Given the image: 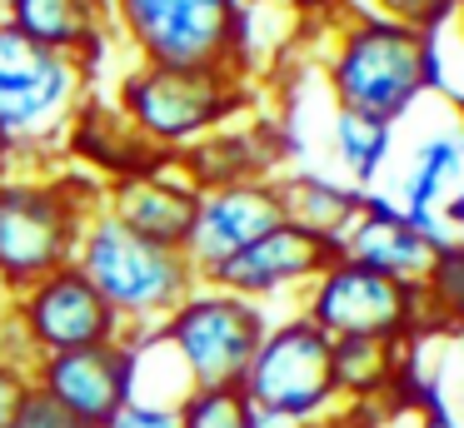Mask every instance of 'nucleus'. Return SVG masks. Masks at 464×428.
<instances>
[{
    "instance_id": "f257e3e1",
    "label": "nucleus",
    "mask_w": 464,
    "mask_h": 428,
    "mask_svg": "<svg viewBox=\"0 0 464 428\" xmlns=\"http://www.w3.org/2000/svg\"><path fill=\"white\" fill-rule=\"evenodd\" d=\"M101 179L85 169H11L0 179V284L21 294L75 259L81 229L101 214Z\"/></svg>"
},
{
    "instance_id": "f03ea898",
    "label": "nucleus",
    "mask_w": 464,
    "mask_h": 428,
    "mask_svg": "<svg viewBox=\"0 0 464 428\" xmlns=\"http://www.w3.org/2000/svg\"><path fill=\"white\" fill-rule=\"evenodd\" d=\"M71 264L95 284V294L111 304L125 334H155L200 284L185 249L155 244V239L125 229L121 219H111L105 209L85 219Z\"/></svg>"
},
{
    "instance_id": "7ed1b4c3",
    "label": "nucleus",
    "mask_w": 464,
    "mask_h": 428,
    "mask_svg": "<svg viewBox=\"0 0 464 428\" xmlns=\"http://www.w3.org/2000/svg\"><path fill=\"white\" fill-rule=\"evenodd\" d=\"M424 60H430V35L374 15V10L344 15L330 40V55H324L334 109H354V115L400 125L430 90Z\"/></svg>"
},
{
    "instance_id": "20e7f679",
    "label": "nucleus",
    "mask_w": 464,
    "mask_h": 428,
    "mask_svg": "<svg viewBox=\"0 0 464 428\" xmlns=\"http://www.w3.org/2000/svg\"><path fill=\"white\" fill-rule=\"evenodd\" d=\"M85 85L91 70L81 60L35 45L0 20V135L15 149V169H51L85 105Z\"/></svg>"
},
{
    "instance_id": "39448f33",
    "label": "nucleus",
    "mask_w": 464,
    "mask_h": 428,
    "mask_svg": "<svg viewBox=\"0 0 464 428\" xmlns=\"http://www.w3.org/2000/svg\"><path fill=\"white\" fill-rule=\"evenodd\" d=\"M115 105L155 155L175 159L195 139L235 125L255 105V90L250 75H235V70L130 65L115 85Z\"/></svg>"
},
{
    "instance_id": "423d86ee",
    "label": "nucleus",
    "mask_w": 464,
    "mask_h": 428,
    "mask_svg": "<svg viewBox=\"0 0 464 428\" xmlns=\"http://www.w3.org/2000/svg\"><path fill=\"white\" fill-rule=\"evenodd\" d=\"M111 30L135 50V65L235 70L245 75L250 5L240 0H105Z\"/></svg>"
},
{
    "instance_id": "0eeeda50",
    "label": "nucleus",
    "mask_w": 464,
    "mask_h": 428,
    "mask_svg": "<svg viewBox=\"0 0 464 428\" xmlns=\"http://www.w3.org/2000/svg\"><path fill=\"white\" fill-rule=\"evenodd\" d=\"M240 394L255 404L265 428H304L340 414L334 388V344L304 314H290L265 328L250 368L240 378Z\"/></svg>"
},
{
    "instance_id": "6e6552de",
    "label": "nucleus",
    "mask_w": 464,
    "mask_h": 428,
    "mask_svg": "<svg viewBox=\"0 0 464 428\" xmlns=\"http://www.w3.org/2000/svg\"><path fill=\"white\" fill-rule=\"evenodd\" d=\"M265 328H270L265 304L225 294L215 284H195L185 304L155 328V338L170 348L190 388H240Z\"/></svg>"
},
{
    "instance_id": "1a4fd4ad",
    "label": "nucleus",
    "mask_w": 464,
    "mask_h": 428,
    "mask_svg": "<svg viewBox=\"0 0 464 428\" xmlns=\"http://www.w3.org/2000/svg\"><path fill=\"white\" fill-rule=\"evenodd\" d=\"M300 314L324 338H404L420 328V284L384 279L364 264L334 259L310 289H304Z\"/></svg>"
},
{
    "instance_id": "9d476101",
    "label": "nucleus",
    "mask_w": 464,
    "mask_h": 428,
    "mask_svg": "<svg viewBox=\"0 0 464 428\" xmlns=\"http://www.w3.org/2000/svg\"><path fill=\"white\" fill-rule=\"evenodd\" d=\"M11 309L21 319V328L31 334L41 358L95 348V344H111V338L125 334L121 319L111 314V304L95 294V284L75 264L55 269V274L35 279L31 289L11 294Z\"/></svg>"
},
{
    "instance_id": "9b49d317",
    "label": "nucleus",
    "mask_w": 464,
    "mask_h": 428,
    "mask_svg": "<svg viewBox=\"0 0 464 428\" xmlns=\"http://www.w3.org/2000/svg\"><path fill=\"white\" fill-rule=\"evenodd\" d=\"M31 388L75 414L81 423L105 428L135 398V338L121 334L111 344L41 358L31 368Z\"/></svg>"
},
{
    "instance_id": "f8f14e48",
    "label": "nucleus",
    "mask_w": 464,
    "mask_h": 428,
    "mask_svg": "<svg viewBox=\"0 0 464 428\" xmlns=\"http://www.w3.org/2000/svg\"><path fill=\"white\" fill-rule=\"evenodd\" d=\"M334 259H340V244H324V239L304 234L295 224H275L270 234H260L235 259H225L200 284L240 294L250 304H270V299H285V294H304Z\"/></svg>"
},
{
    "instance_id": "ddd939ff",
    "label": "nucleus",
    "mask_w": 464,
    "mask_h": 428,
    "mask_svg": "<svg viewBox=\"0 0 464 428\" xmlns=\"http://www.w3.org/2000/svg\"><path fill=\"white\" fill-rule=\"evenodd\" d=\"M275 224H285L275 179H245V185L205 189L200 209H195V224H190V239H185V259H190V269L200 279H210L225 259L250 249Z\"/></svg>"
},
{
    "instance_id": "4468645a",
    "label": "nucleus",
    "mask_w": 464,
    "mask_h": 428,
    "mask_svg": "<svg viewBox=\"0 0 464 428\" xmlns=\"http://www.w3.org/2000/svg\"><path fill=\"white\" fill-rule=\"evenodd\" d=\"M101 209L111 219H121L125 229L155 239V244L185 249L195 224V209H200V189L180 175L175 159H155V165L121 175L101 189Z\"/></svg>"
},
{
    "instance_id": "2eb2a0df",
    "label": "nucleus",
    "mask_w": 464,
    "mask_h": 428,
    "mask_svg": "<svg viewBox=\"0 0 464 428\" xmlns=\"http://www.w3.org/2000/svg\"><path fill=\"white\" fill-rule=\"evenodd\" d=\"M290 155V139L275 119H255V125H225L215 135L195 139L190 149L175 155L180 175L195 189H225V185H245V179H275Z\"/></svg>"
},
{
    "instance_id": "dca6fc26",
    "label": "nucleus",
    "mask_w": 464,
    "mask_h": 428,
    "mask_svg": "<svg viewBox=\"0 0 464 428\" xmlns=\"http://www.w3.org/2000/svg\"><path fill=\"white\" fill-rule=\"evenodd\" d=\"M434 254H440V244L424 239L390 195L364 189V209H360V219H354V229L340 239V259L364 264L384 279H400V284H420V279L430 274Z\"/></svg>"
},
{
    "instance_id": "f3484780",
    "label": "nucleus",
    "mask_w": 464,
    "mask_h": 428,
    "mask_svg": "<svg viewBox=\"0 0 464 428\" xmlns=\"http://www.w3.org/2000/svg\"><path fill=\"white\" fill-rule=\"evenodd\" d=\"M0 20L35 45L81 60L85 70H91V60L101 65V50L111 40L105 0H0Z\"/></svg>"
},
{
    "instance_id": "a211bd4d",
    "label": "nucleus",
    "mask_w": 464,
    "mask_h": 428,
    "mask_svg": "<svg viewBox=\"0 0 464 428\" xmlns=\"http://www.w3.org/2000/svg\"><path fill=\"white\" fill-rule=\"evenodd\" d=\"M65 155L75 159V169L95 175L101 185H111V179H121V175H135V169L160 159L140 135H135V125L121 115L115 100H85V105L75 109L71 129H65Z\"/></svg>"
},
{
    "instance_id": "6ab92c4d",
    "label": "nucleus",
    "mask_w": 464,
    "mask_h": 428,
    "mask_svg": "<svg viewBox=\"0 0 464 428\" xmlns=\"http://www.w3.org/2000/svg\"><path fill=\"white\" fill-rule=\"evenodd\" d=\"M275 195H280L285 224L304 229V234L324 239V244H340L364 209V189H354L350 179L320 175V169H280Z\"/></svg>"
},
{
    "instance_id": "aec40b11",
    "label": "nucleus",
    "mask_w": 464,
    "mask_h": 428,
    "mask_svg": "<svg viewBox=\"0 0 464 428\" xmlns=\"http://www.w3.org/2000/svg\"><path fill=\"white\" fill-rule=\"evenodd\" d=\"M334 344V388L344 408H370L394 394L404 378V344L394 338H330Z\"/></svg>"
},
{
    "instance_id": "412c9836",
    "label": "nucleus",
    "mask_w": 464,
    "mask_h": 428,
    "mask_svg": "<svg viewBox=\"0 0 464 428\" xmlns=\"http://www.w3.org/2000/svg\"><path fill=\"white\" fill-rule=\"evenodd\" d=\"M459 169H464V129L420 139L410 169L400 175V199H394V204H400L404 214H424V209H434L444 199V189H450V179L459 175Z\"/></svg>"
},
{
    "instance_id": "4be33fe9",
    "label": "nucleus",
    "mask_w": 464,
    "mask_h": 428,
    "mask_svg": "<svg viewBox=\"0 0 464 428\" xmlns=\"http://www.w3.org/2000/svg\"><path fill=\"white\" fill-rule=\"evenodd\" d=\"M330 145H334L340 169L350 175V185L354 189H370L374 179H380L390 149H394V125L370 119V115H354V109H334Z\"/></svg>"
},
{
    "instance_id": "5701e85b",
    "label": "nucleus",
    "mask_w": 464,
    "mask_h": 428,
    "mask_svg": "<svg viewBox=\"0 0 464 428\" xmlns=\"http://www.w3.org/2000/svg\"><path fill=\"white\" fill-rule=\"evenodd\" d=\"M424 319L464 334V244H440L430 274L420 279V324Z\"/></svg>"
},
{
    "instance_id": "b1692460",
    "label": "nucleus",
    "mask_w": 464,
    "mask_h": 428,
    "mask_svg": "<svg viewBox=\"0 0 464 428\" xmlns=\"http://www.w3.org/2000/svg\"><path fill=\"white\" fill-rule=\"evenodd\" d=\"M180 428H265L240 388H190L175 404Z\"/></svg>"
},
{
    "instance_id": "393cba45",
    "label": "nucleus",
    "mask_w": 464,
    "mask_h": 428,
    "mask_svg": "<svg viewBox=\"0 0 464 428\" xmlns=\"http://www.w3.org/2000/svg\"><path fill=\"white\" fill-rule=\"evenodd\" d=\"M454 10H459V0H374V15L400 20L420 35H440L444 25H454Z\"/></svg>"
},
{
    "instance_id": "a878e982",
    "label": "nucleus",
    "mask_w": 464,
    "mask_h": 428,
    "mask_svg": "<svg viewBox=\"0 0 464 428\" xmlns=\"http://www.w3.org/2000/svg\"><path fill=\"white\" fill-rule=\"evenodd\" d=\"M0 364L21 368V374H31V368L41 364V354H35L31 334H25V328H21V319H15L11 299L0 304Z\"/></svg>"
},
{
    "instance_id": "bb28decb",
    "label": "nucleus",
    "mask_w": 464,
    "mask_h": 428,
    "mask_svg": "<svg viewBox=\"0 0 464 428\" xmlns=\"http://www.w3.org/2000/svg\"><path fill=\"white\" fill-rule=\"evenodd\" d=\"M11 428H91V423H81L75 414H65L61 404H51L45 394H25L21 398V408H15V418H11Z\"/></svg>"
},
{
    "instance_id": "cd10ccee",
    "label": "nucleus",
    "mask_w": 464,
    "mask_h": 428,
    "mask_svg": "<svg viewBox=\"0 0 464 428\" xmlns=\"http://www.w3.org/2000/svg\"><path fill=\"white\" fill-rule=\"evenodd\" d=\"M105 428H180V418H175V404H145V398H130Z\"/></svg>"
},
{
    "instance_id": "c85d7f7f",
    "label": "nucleus",
    "mask_w": 464,
    "mask_h": 428,
    "mask_svg": "<svg viewBox=\"0 0 464 428\" xmlns=\"http://www.w3.org/2000/svg\"><path fill=\"white\" fill-rule=\"evenodd\" d=\"M25 394H31V374L0 364V428H11V418H15V408H21Z\"/></svg>"
},
{
    "instance_id": "c756f323",
    "label": "nucleus",
    "mask_w": 464,
    "mask_h": 428,
    "mask_svg": "<svg viewBox=\"0 0 464 428\" xmlns=\"http://www.w3.org/2000/svg\"><path fill=\"white\" fill-rule=\"evenodd\" d=\"M414 428H459V423H454V418L444 414L440 404H424V408H420V423H414Z\"/></svg>"
},
{
    "instance_id": "7c9ffc66",
    "label": "nucleus",
    "mask_w": 464,
    "mask_h": 428,
    "mask_svg": "<svg viewBox=\"0 0 464 428\" xmlns=\"http://www.w3.org/2000/svg\"><path fill=\"white\" fill-rule=\"evenodd\" d=\"M11 169H15V149H11V139L0 135V179L11 175Z\"/></svg>"
},
{
    "instance_id": "2f4dec72",
    "label": "nucleus",
    "mask_w": 464,
    "mask_h": 428,
    "mask_svg": "<svg viewBox=\"0 0 464 428\" xmlns=\"http://www.w3.org/2000/svg\"><path fill=\"white\" fill-rule=\"evenodd\" d=\"M304 428H344L340 418H324V423H304Z\"/></svg>"
},
{
    "instance_id": "473e14b6",
    "label": "nucleus",
    "mask_w": 464,
    "mask_h": 428,
    "mask_svg": "<svg viewBox=\"0 0 464 428\" xmlns=\"http://www.w3.org/2000/svg\"><path fill=\"white\" fill-rule=\"evenodd\" d=\"M459 414H464V374H459Z\"/></svg>"
},
{
    "instance_id": "72a5a7b5",
    "label": "nucleus",
    "mask_w": 464,
    "mask_h": 428,
    "mask_svg": "<svg viewBox=\"0 0 464 428\" xmlns=\"http://www.w3.org/2000/svg\"><path fill=\"white\" fill-rule=\"evenodd\" d=\"M5 299H11V294H5V284H0V304H5Z\"/></svg>"
},
{
    "instance_id": "f704fd0d",
    "label": "nucleus",
    "mask_w": 464,
    "mask_h": 428,
    "mask_svg": "<svg viewBox=\"0 0 464 428\" xmlns=\"http://www.w3.org/2000/svg\"><path fill=\"white\" fill-rule=\"evenodd\" d=\"M240 5H250V0H240Z\"/></svg>"
}]
</instances>
